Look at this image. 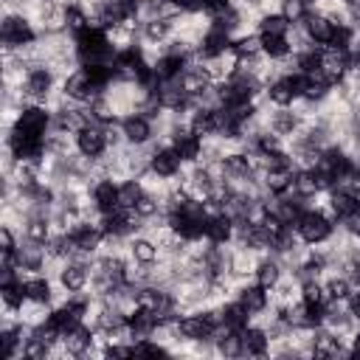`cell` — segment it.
I'll use <instances>...</instances> for the list:
<instances>
[{
    "label": "cell",
    "mask_w": 360,
    "mask_h": 360,
    "mask_svg": "<svg viewBox=\"0 0 360 360\" xmlns=\"http://www.w3.org/2000/svg\"><path fill=\"white\" fill-rule=\"evenodd\" d=\"M354 160L360 163V143H357V149H354Z\"/></svg>",
    "instance_id": "cell-34"
},
{
    "label": "cell",
    "mask_w": 360,
    "mask_h": 360,
    "mask_svg": "<svg viewBox=\"0 0 360 360\" xmlns=\"http://www.w3.org/2000/svg\"><path fill=\"white\" fill-rule=\"evenodd\" d=\"M301 3H304V6H307V8H312V6H315V3H318V0H301Z\"/></svg>",
    "instance_id": "cell-33"
},
{
    "label": "cell",
    "mask_w": 360,
    "mask_h": 360,
    "mask_svg": "<svg viewBox=\"0 0 360 360\" xmlns=\"http://www.w3.org/2000/svg\"><path fill=\"white\" fill-rule=\"evenodd\" d=\"M231 48L236 51L239 62L253 59V56H259V53H262V37H259L256 31H245V34H239V37L233 39V45H231Z\"/></svg>",
    "instance_id": "cell-28"
},
{
    "label": "cell",
    "mask_w": 360,
    "mask_h": 360,
    "mask_svg": "<svg viewBox=\"0 0 360 360\" xmlns=\"http://www.w3.org/2000/svg\"><path fill=\"white\" fill-rule=\"evenodd\" d=\"M295 233L304 239V245H309V248H315V245H323L332 233H335V228H338V222L323 211V208H318V205H312V208H307L298 219H295Z\"/></svg>",
    "instance_id": "cell-2"
},
{
    "label": "cell",
    "mask_w": 360,
    "mask_h": 360,
    "mask_svg": "<svg viewBox=\"0 0 360 360\" xmlns=\"http://www.w3.org/2000/svg\"><path fill=\"white\" fill-rule=\"evenodd\" d=\"M59 90H62V96H65L68 101H73V104H90L93 96L104 93V90H98V87L90 82V76H87L84 68L70 70V73L59 82Z\"/></svg>",
    "instance_id": "cell-7"
},
{
    "label": "cell",
    "mask_w": 360,
    "mask_h": 360,
    "mask_svg": "<svg viewBox=\"0 0 360 360\" xmlns=\"http://www.w3.org/2000/svg\"><path fill=\"white\" fill-rule=\"evenodd\" d=\"M169 143L177 149V155L183 158V163H186V166L200 163V155H202V138H200V135H194L191 129H188V132L174 135Z\"/></svg>",
    "instance_id": "cell-23"
},
{
    "label": "cell",
    "mask_w": 360,
    "mask_h": 360,
    "mask_svg": "<svg viewBox=\"0 0 360 360\" xmlns=\"http://www.w3.org/2000/svg\"><path fill=\"white\" fill-rule=\"evenodd\" d=\"M90 276H93V259H68L53 281L59 284L62 292H84L90 290Z\"/></svg>",
    "instance_id": "cell-4"
},
{
    "label": "cell",
    "mask_w": 360,
    "mask_h": 360,
    "mask_svg": "<svg viewBox=\"0 0 360 360\" xmlns=\"http://www.w3.org/2000/svg\"><path fill=\"white\" fill-rule=\"evenodd\" d=\"M214 346H217V357H242V329H228L219 326L214 332Z\"/></svg>",
    "instance_id": "cell-21"
},
{
    "label": "cell",
    "mask_w": 360,
    "mask_h": 360,
    "mask_svg": "<svg viewBox=\"0 0 360 360\" xmlns=\"http://www.w3.org/2000/svg\"><path fill=\"white\" fill-rule=\"evenodd\" d=\"M87 194H90L93 208H96L101 217L118 208V180H112V177L93 180V183L87 186Z\"/></svg>",
    "instance_id": "cell-14"
},
{
    "label": "cell",
    "mask_w": 360,
    "mask_h": 360,
    "mask_svg": "<svg viewBox=\"0 0 360 360\" xmlns=\"http://www.w3.org/2000/svg\"><path fill=\"white\" fill-rule=\"evenodd\" d=\"M132 214L138 217V219H143V222H149V219H155V217H160L163 214V202H160V197L158 194H152V191H146L143 188V194L135 200V205H132Z\"/></svg>",
    "instance_id": "cell-27"
},
{
    "label": "cell",
    "mask_w": 360,
    "mask_h": 360,
    "mask_svg": "<svg viewBox=\"0 0 360 360\" xmlns=\"http://www.w3.org/2000/svg\"><path fill=\"white\" fill-rule=\"evenodd\" d=\"M301 25H304L307 37H309L315 45H321V48L332 45V39H335V31H338V25H335L329 17H323L321 11H315V8H309V11L304 14Z\"/></svg>",
    "instance_id": "cell-15"
},
{
    "label": "cell",
    "mask_w": 360,
    "mask_h": 360,
    "mask_svg": "<svg viewBox=\"0 0 360 360\" xmlns=\"http://www.w3.org/2000/svg\"><path fill=\"white\" fill-rule=\"evenodd\" d=\"M141 194H143V183H141L138 177H124V180H118V205H121V208H132Z\"/></svg>",
    "instance_id": "cell-31"
},
{
    "label": "cell",
    "mask_w": 360,
    "mask_h": 360,
    "mask_svg": "<svg viewBox=\"0 0 360 360\" xmlns=\"http://www.w3.org/2000/svg\"><path fill=\"white\" fill-rule=\"evenodd\" d=\"M287 28H290V20H287L278 8H267V11L256 14V20H253V31H256L259 37H267V34H287Z\"/></svg>",
    "instance_id": "cell-24"
},
{
    "label": "cell",
    "mask_w": 360,
    "mask_h": 360,
    "mask_svg": "<svg viewBox=\"0 0 360 360\" xmlns=\"http://www.w3.org/2000/svg\"><path fill=\"white\" fill-rule=\"evenodd\" d=\"M233 298L245 307V312L250 315V321H256V318L267 315V312H270V307H273L270 290H267V287H262V284H256V281H242V284H236V295H233Z\"/></svg>",
    "instance_id": "cell-6"
},
{
    "label": "cell",
    "mask_w": 360,
    "mask_h": 360,
    "mask_svg": "<svg viewBox=\"0 0 360 360\" xmlns=\"http://www.w3.org/2000/svg\"><path fill=\"white\" fill-rule=\"evenodd\" d=\"M270 298L273 304H281V307H290L295 301H301V281L295 273H284L273 287H270Z\"/></svg>",
    "instance_id": "cell-20"
},
{
    "label": "cell",
    "mask_w": 360,
    "mask_h": 360,
    "mask_svg": "<svg viewBox=\"0 0 360 360\" xmlns=\"http://www.w3.org/2000/svg\"><path fill=\"white\" fill-rule=\"evenodd\" d=\"M118 127L124 132V141L129 146H146L155 141V121L146 118L143 112H129L118 118Z\"/></svg>",
    "instance_id": "cell-8"
},
{
    "label": "cell",
    "mask_w": 360,
    "mask_h": 360,
    "mask_svg": "<svg viewBox=\"0 0 360 360\" xmlns=\"http://www.w3.org/2000/svg\"><path fill=\"white\" fill-rule=\"evenodd\" d=\"M284 273H287V267H284V262L276 253H262L259 262H256V270H253V281L270 290Z\"/></svg>",
    "instance_id": "cell-18"
},
{
    "label": "cell",
    "mask_w": 360,
    "mask_h": 360,
    "mask_svg": "<svg viewBox=\"0 0 360 360\" xmlns=\"http://www.w3.org/2000/svg\"><path fill=\"white\" fill-rule=\"evenodd\" d=\"M51 304H42V301H31V298H25V304L20 307V321L25 323V326H39V323H45L48 321V315H51Z\"/></svg>",
    "instance_id": "cell-29"
},
{
    "label": "cell",
    "mask_w": 360,
    "mask_h": 360,
    "mask_svg": "<svg viewBox=\"0 0 360 360\" xmlns=\"http://www.w3.org/2000/svg\"><path fill=\"white\" fill-rule=\"evenodd\" d=\"M149 172H155L163 180H177L186 172V163L172 143H160L149 158Z\"/></svg>",
    "instance_id": "cell-10"
},
{
    "label": "cell",
    "mask_w": 360,
    "mask_h": 360,
    "mask_svg": "<svg viewBox=\"0 0 360 360\" xmlns=\"http://www.w3.org/2000/svg\"><path fill=\"white\" fill-rule=\"evenodd\" d=\"M31 20L39 31V37L45 34H59L68 31V20H65V0H37L31 8Z\"/></svg>",
    "instance_id": "cell-3"
},
{
    "label": "cell",
    "mask_w": 360,
    "mask_h": 360,
    "mask_svg": "<svg viewBox=\"0 0 360 360\" xmlns=\"http://www.w3.org/2000/svg\"><path fill=\"white\" fill-rule=\"evenodd\" d=\"M295 101H298V93H295L290 76L284 73V76L273 79V82L264 87V93H262V98H259V107H262V110H264V107H292Z\"/></svg>",
    "instance_id": "cell-13"
},
{
    "label": "cell",
    "mask_w": 360,
    "mask_h": 360,
    "mask_svg": "<svg viewBox=\"0 0 360 360\" xmlns=\"http://www.w3.org/2000/svg\"><path fill=\"white\" fill-rule=\"evenodd\" d=\"M205 236L217 245H231L233 242V217L231 214H211L205 222Z\"/></svg>",
    "instance_id": "cell-25"
},
{
    "label": "cell",
    "mask_w": 360,
    "mask_h": 360,
    "mask_svg": "<svg viewBox=\"0 0 360 360\" xmlns=\"http://www.w3.org/2000/svg\"><path fill=\"white\" fill-rule=\"evenodd\" d=\"M321 284H323V301H340V304H346L349 295H352V290H354L352 278L346 273H340V270H329L321 278Z\"/></svg>",
    "instance_id": "cell-19"
},
{
    "label": "cell",
    "mask_w": 360,
    "mask_h": 360,
    "mask_svg": "<svg viewBox=\"0 0 360 360\" xmlns=\"http://www.w3.org/2000/svg\"><path fill=\"white\" fill-rule=\"evenodd\" d=\"M127 256H129L132 264H158V262L163 259L158 242H155L152 233H146V231L132 233V236L127 239Z\"/></svg>",
    "instance_id": "cell-12"
},
{
    "label": "cell",
    "mask_w": 360,
    "mask_h": 360,
    "mask_svg": "<svg viewBox=\"0 0 360 360\" xmlns=\"http://www.w3.org/2000/svg\"><path fill=\"white\" fill-rule=\"evenodd\" d=\"M76 152L79 155H84V158H101L104 152H107V129L101 127V124H84L76 135Z\"/></svg>",
    "instance_id": "cell-11"
},
{
    "label": "cell",
    "mask_w": 360,
    "mask_h": 360,
    "mask_svg": "<svg viewBox=\"0 0 360 360\" xmlns=\"http://www.w3.org/2000/svg\"><path fill=\"white\" fill-rule=\"evenodd\" d=\"M14 129H17L20 135L45 138L48 129H51V107H45V104H28V107L20 112Z\"/></svg>",
    "instance_id": "cell-9"
},
{
    "label": "cell",
    "mask_w": 360,
    "mask_h": 360,
    "mask_svg": "<svg viewBox=\"0 0 360 360\" xmlns=\"http://www.w3.org/2000/svg\"><path fill=\"white\" fill-rule=\"evenodd\" d=\"M39 31L28 14L20 11H3L0 14V51H17L28 42H37Z\"/></svg>",
    "instance_id": "cell-1"
},
{
    "label": "cell",
    "mask_w": 360,
    "mask_h": 360,
    "mask_svg": "<svg viewBox=\"0 0 360 360\" xmlns=\"http://www.w3.org/2000/svg\"><path fill=\"white\" fill-rule=\"evenodd\" d=\"M262 53L273 62H281L284 56H290V42H287V34H267L262 37Z\"/></svg>",
    "instance_id": "cell-30"
},
{
    "label": "cell",
    "mask_w": 360,
    "mask_h": 360,
    "mask_svg": "<svg viewBox=\"0 0 360 360\" xmlns=\"http://www.w3.org/2000/svg\"><path fill=\"white\" fill-rule=\"evenodd\" d=\"M233 3H236V0H202V11L214 17V14H222L225 8H231Z\"/></svg>",
    "instance_id": "cell-32"
},
{
    "label": "cell",
    "mask_w": 360,
    "mask_h": 360,
    "mask_svg": "<svg viewBox=\"0 0 360 360\" xmlns=\"http://www.w3.org/2000/svg\"><path fill=\"white\" fill-rule=\"evenodd\" d=\"M76 152V138L70 132H48L45 135V155H53V158H68Z\"/></svg>",
    "instance_id": "cell-26"
},
{
    "label": "cell",
    "mask_w": 360,
    "mask_h": 360,
    "mask_svg": "<svg viewBox=\"0 0 360 360\" xmlns=\"http://www.w3.org/2000/svg\"><path fill=\"white\" fill-rule=\"evenodd\" d=\"M304 124L307 121L301 118V112L295 107H264V127L284 141H290Z\"/></svg>",
    "instance_id": "cell-5"
},
{
    "label": "cell",
    "mask_w": 360,
    "mask_h": 360,
    "mask_svg": "<svg viewBox=\"0 0 360 360\" xmlns=\"http://www.w3.org/2000/svg\"><path fill=\"white\" fill-rule=\"evenodd\" d=\"M242 357H270V335L256 321L242 329Z\"/></svg>",
    "instance_id": "cell-17"
},
{
    "label": "cell",
    "mask_w": 360,
    "mask_h": 360,
    "mask_svg": "<svg viewBox=\"0 0 360 360\" xmlns=\"http://www.w3.org/2000/svg\"><path fill=\"white\" fill-rule=\"evenodd\" d=\"M177 31V20L172 17H152L141 20V42L143 45H166Z\"/></svg>",
    "instance_id": "cell-16"
},
{
    "label": "cell",
    "mask_w": 360,
    "mask_h": 360,
    "mask_svg": "<svg viewBox=\"0 0 360 360\" xmlns=\"http://www.w3.org/2000/svg\"><path fill=\"white\" fill-rule=\"evenodd\" d=\"M53 236V225H51V214H28L22 222V239H31L37 245H45Z\"/></svg>",
    "instance_id": "cell-22"
}]
</instances>
